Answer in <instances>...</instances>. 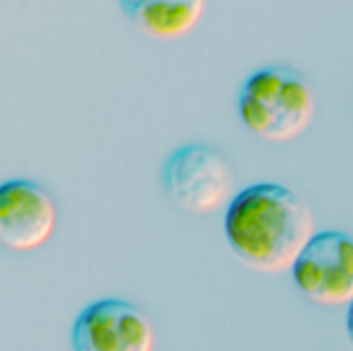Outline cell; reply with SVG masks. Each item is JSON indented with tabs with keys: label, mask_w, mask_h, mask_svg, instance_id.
Listing matches in <instances>:
<instances>
[{
	"label": "cell",
	"mask_w": 353,
	"mask_h": 351,
	"mask_svg": "<svg viewBox=\"0 0 353 351\" xmlns=\"http://www.w3.org/2000/svg\"><path fill=\"white\" fill-rule=\"evenodd\" d=\"M223 232L230 248L261 273L292 271L314 234L308 203L281 184H254L225 209Z\"/></svg>",
	"instance_id": "1"
},
{
	"label": "cell",
	"mask_w": 353,
	"mask_h": 351,
	"mask_svg": "<svg viewBox=\"0 0 353 351\" xmlns=\"http://www.w3.org/2000/svg\"><path fill=\"white\" fill-rule=\"evenodd\" d=\"M238 112L244 126L271 143L298 139L314 120L316 93L290 66L256 70L240 89Z\"/></svg>",
	"instance_id": "2"
},
{
	"label": "cell",
	"mask_w": 353,
	"mask_h": 351,
	"mask_svg": "<svg viewBox=\"0 0 353 351\" xmlns=\"http://www.w3.org/2000/svg\"><path fill=\"white\" fill-rule=\"evenodd\" d=\"M170 201L184 213L209 215L225 207L234 190V170L213 147L190 143L176 149L163 166Z\"/></svg>",
	"instance_id": "3"
},
{
	"label": "cell",
	"mask_w": 353,
	"mask_h": 351,
	"mask_svg": "<svg viewBox=\"0 0 353 351\" xmlns=\"http://www.w3.org/2000/svg\"><path fill=\"white\" fill-rule=\"evenodd\" d=\"M294 283L321 306L353 304V236L345 232L316 234L292 269Z\"/></svg>",
	"instance_id": "4"
},
{
	"label": "cell",
	"mask_w": 353,
	"mask_h": 351,
	"mask_svg": "<svg viewBox=\"0 0 353 351\" xmlns=\"http://www.w3.org/2000/svg\"><path fill=\"white\" fill-rule=\"evenodd\" d=\"M70 339L74 351H153L155 331L137 306L110 298L77 317Z\"/></svg>",
	"instance_id": "5"
},
{
	"label": "cell",
	"mask_w": 353,
	"mask_h": 351,
	"mask_svg": "<svg viewBox=\"0 0 353 351\" xmlns=\"http://www.w3.org/2000/svg\"><path fill=\"white\" fill-rule=\"evenodd\" d=\"M58 209L46 188L31 180H10L0 188V240L17 252L41 248L56 230Z\"/></svg>",
	"instance_id": "6"
},
{
	"label": "cell",
	"mask_w": 353,
	"mask_h": 351,
	"mask_svg": "<svg viewBox=\"0 0 353 351\" xmlns=\"http://www.w3.org/2000/svg\"><path fill=\"white\" fill-rule=\"evenodd\" d=\"M120 6L137 29L157 39H174L192 31L205 12L201 0H137Z\"/></svg>",
	"instance_id": "7"
},
{
	"label": "cell",
	"mask_w": 353,
	"mask_h": 351,
	"mask_svg": "<svg viewBox=\"0 0 353 351\" xmlns=\"http://www.w3.org/2000/svg\"><path fill=\"white\" fill-rule=\"evenodd\" d=\"M347 335H350V339H352L353 343V304L347 310Z\"/></svg>",
	"instance_id": "8"
}]
</instances>
